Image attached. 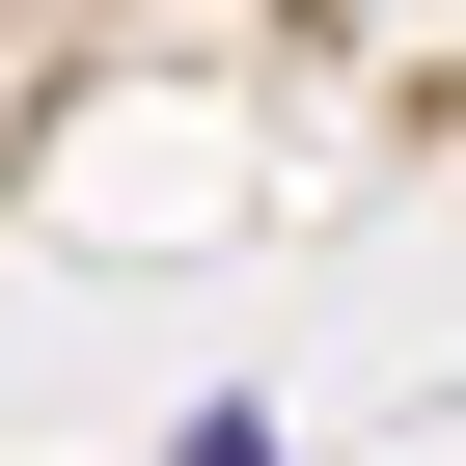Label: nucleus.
<instances>
[{
  "label": "nucleus",
  "mask_w": 466,
  "mask_h": 466,
  "mask_svg": "<svg viewBox=\"0 0 466 466\" xmlns=\"http://www.w3.org/2000/svg\"><path fill=\"white\" fill-rule=\"evenodd\" d=\"M165 466H275V411H192V439H165Z\"/></svg>",
  "instance_id": "1"
}]
</instances>
